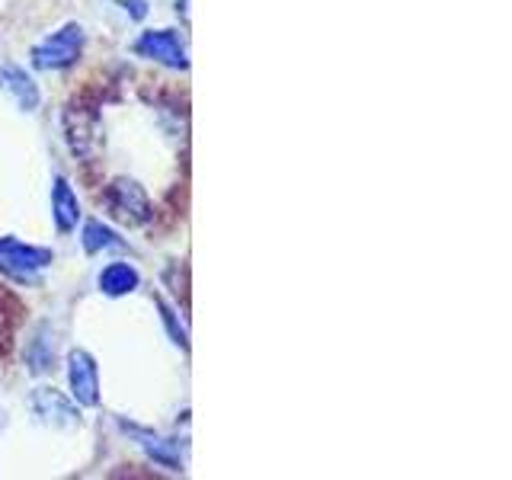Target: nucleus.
Returning a JSON list of instances; mask_svg holds the SVG:
<instances>
[{
	"mask_svg": "<svg viewBox=\"0 0 512 480\" xmlns=\"http://www.w3.org/2000/svg\"><path fill=\"white\" fill-rule=\"evenodd\" d=\"M29 407L39 416V423L52 426V429H64V426L80 423L77 407L64 394H58L55 388H36L29 397Z\"/></svg>",
	"mask_w": 512,
	"mask_h": 480,
	"instance_id": "0eeeda50",
	"label": "nucleus"
},
{
	"mask_svg": "<svg viewBox=\"0 0 512 480\" xmlns=\"http://www.w3.org/2000/svg\"><path fill=\"white\" fill-rule=\"evenodd\" d=\"M122 429H125V432H132V436L138 439V445H141L144 452H148L157 464H164V468H170V471H180V455H176L173 442L160 439V436H154V432L141 429V426H135V423H122Z\"/></svg>",
	"mask_w": 512,
	"mask_h": 480,
	"instance_id": "9b49d317",
	"label": "nucleus"
},
{
	"mask_svg": "<svg viewBox=\"0 0 512 480\" xmlns=\"http://www.w3.org/2000/svg\"><path fill=\"white\" fill-rule=\"evenodd\" d=\"M64 135H68V148L77 154V157H93L100 151V116H96V109H87V106H68L64 112Z\"/></svg>",
	"mask_w": 512,
	"mask_h": 480,
	"instance_id": "39448f33",
	"label": "nucleus"
},
{
	"mask_svg": "<svg viewBox=\"0 0 512 480\" xmlns=\"http://www.w3.org/2000/svg\"><path fill=\"white\" fill-rule=\"evenodd\" d=\"M96 285L100 292L109 298H122V295H132L135 288L141 285V276L132 263H109L100 276H96Z\"/></svg>",
	"mask_w": 512,
	"mask_h": 480,
	"instance_id": "9d476101",
	"label": "nucleus"
},
{
	"mask_svg": "<svg viewBox=\"0 0 512 480\" xmlns=\"http://www.w3.org/2000/svg\"><path fill=\"white\" fill-rule=\"evenodd\" d=\"M68 381H71V397L80 407H96L100 404V368L87 349H71L68 352Z\"/></svg>",
	"mask_w": 512,
	"mask_h": 480,
	"instance_id": "423d86ee",
	"label": "nucleus"
},
{
	"mask_svg": "<svg viewBox=\"0 0 512 480\" xmlns=\"http://www.w3.org/2000/svg\"><path fill=\"white\" fill-rule=\"evenodd\" d=\"M122 7H125V13H132L135 20H144V16H148V4H144V0H122Z\"/></svg>",
	"mask_w": 512,
	"mask_h": 480,
	"instance_id": "4468645a",
	"label": "nucleus"
},
{
	"mask_svg": "<svg viewBox=\"0 0 512 480\" xmlns=\"http://www.w3.org/2000/svg\"><path fill=\"white\" fill-rule=\"evenodd\" d=\"M52 263H55V253L48 247H32L16 237H0V269L10 272V276L26 282Z\"/></svg>",
	"mask_w": 512,
	"mask_h": 480,
	"instance_id": "7ed1b4c3",
	"label": "nucleus"
},
{
	"mask_svg": "<svg viewBox=\"0 0 512 480\" xmlns=\"http://www.w3.org/2000/svg\"><path fill=\"white\" fill-rule=\"evenodd\" d=\"M80 244H84L87 253H103V250H112V247H122V240L112 234L103 221L90 218L84 224V237H80Z\"/></svg>",
	"mask_w": 512,
	"mask_h": 480,
	"instance_id": "f8f14e48",
	"label": "nucleus"
},
{
	"mask_svg": "<svg viewBox=\"0 0 512 480\" xmlns=\"http://www.w3.org/2000/svg\"><path fill=\"white\" fill-rule=\"evenodd\" d=\"M132 48H135V55L148 58V61H157V64H167V68H176V71L189 68L186 42L180 39V32H173V29H148V32H141L138 42Z\"/></svg>",
	"mask_w": 512,
	"mask_h": 480,
	"instance_id": "20e7f679",
	"label": "nucleus"
},
{
	"mask_svg": "<svg viewBox=\"0 0 512 480\" xmlns=\"http://www.w3.org/2000/svg\"><path fill=\"white\" fill-rule=\"evenodd\" d=\"M103 208L109 212V218H116L119 224H128V228H141V224H148L154 218L148 192H144L135 180H125V176L112 180L103 189Z\"/></svg>",
	"mask_w": 512,
	"mask_h": 480,
	"instance_id": "f257e3e1",
	"label": "nucleus"
},
{
	"mask_svg": "<svg viewBox=\"0 0 512 480\" xmlns=\"http://www.w3.org/2000/svg\"><path fill=\"white\" fill-rule=\"evenodd\" d=\"M157 308H160V314H164V324L170 327L173 340H176V343H180V346L186 349V346H189V343H186V327H183V324H176V314H173V311L167 308V301H160V298H157Z\"/></svg>",
	"mask_w": 512,
	"mask_h": 480,
	"instance_id": "ddd939ff",
	"label": "nucleus"
},
{
	"mask_svg": "<svg viewBox=\"0 0 512 480\" xmlns=\"http://www.w3.org/2000/svg\"><path fill=\"white\" fill-rule=\"evenodd\" d=\"M52 218H55L61 234H71L77 228V221H80V202H77L74 189H71L68 180H64V176H58L55 189H52Z\"/></svg>",
	"mask_w": 512,
	"mask_h": 480,
	"instance_id": "1a4fd4ad",
	"label": "nucleus"
},
{
	"mask_svg": "<svg viewBox=\"0 0 512 480\" xmlns=\"http://www.w3.org/2000/svg\"><path fill=\"white\" fill-rule=\"evenodd\" d=\"M0 90L10 93L16 106L23 112H36L39 109V87L36 80H32L23 68H16V64H4L0 68Z\"/></svg>",
	"mask_w": 512,
	"mask_h": 480,
	"instance_id": "6e6552de",
	"label": "nucleus"
},
{
	"mask_svg": "<svg viewBox=\"0 0 512 480\" xmlns=\"http://www.w3.org/2000/svg\"><path fill=\"white\" fill-rule=\"evenodd\" d=\"M80 52H84V26L68 23L52 36H45L36 48H32V68L39 71H64L77 64Z\"/></svg>",
	"mask_w": 512,
	"mask_h": 480,
	"instance_id": "f03ea898",
	"label": "nucleus"
}]
</instances>
